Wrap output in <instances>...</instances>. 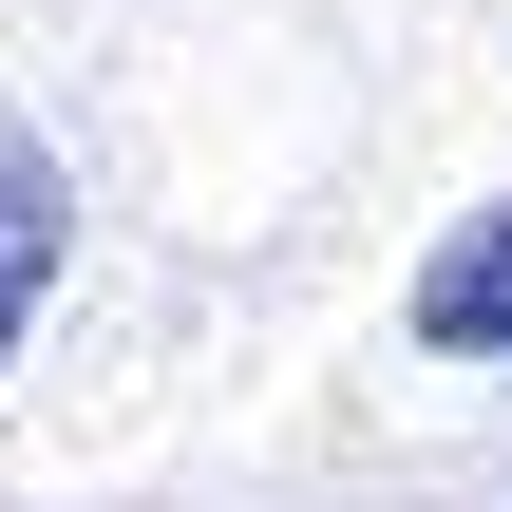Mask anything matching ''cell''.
<instances>
[{
	"instance_id": "obj_1",
	"label": "cell",
	"mask_w": 512,
	"mask_h": 512,
	"mask_svg": "<svg viewBox=\"0 0 512 512\" xmlns=\"http://www.w3.org/2000/svg\"><path fill=\"white\" fill-rule=\"evenodd\" d=\"M399 323H418L437 361H512V190L437 228V266H418V304H399Z\"/></svg>"
},
{
	"instance_id": "obj_2",
	"label": "cell",
	"mask_w": 512,
	"mask_h": 512,
	"mask_svg": "<svg viewBox=\"0 0 512 512\" xmlns=\"http://www.w3.org/2000/svg\"><path fill=\"white\" fill-rule=\"evenodd\" d=\"M57 247H76L57 171H38V152H0V361L38 342V304H57Z\"/></svg>"
}]
</instances>
